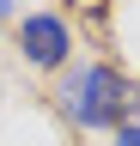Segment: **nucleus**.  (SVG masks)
I'll use <instances>...</instances> for the list:
<instances>
[{"instance_id":"obj_1","label":"nucleus","mask_w":140,"mask_h":146,"mask_svg":"<svg viewBox=\"0 0 140 146\" xmlns=\"http://www.w3.org/2000/svg\"><path fill=\"white\" fill-rule=\"evenodd\" d=\"M61 110L73 116L79 128H128L134 116V85L122 79L116 67H73L61 79Z\"/></svg>"},{"instance_id":"obj_2","label":"nucleus","mask_w":140,"mask_h":146,"mask_svg":"<svg viewBox=\"0 0 140 146\" xmlns=\"http://www.w3.org/2000/svg\"><path fill=\"white\" fill-rule=\"evenodd\" d=\"M19 49H25V61H31V67H61L73 43H67V25H61V18L31 12L25 25H19Z\"/></svg>"},{"instance_id":"obj_3","label":"nucleus","mask_w":140,"mask_h":146,"mask_svg":"<svg viewBox=\"0 0 140 146\" xmlns=\"http://www.w3.org/2000/svg\"><path fill=\"white\" fill-rule=\"evenodd\" d=\"M116 146H140V128L128 122V128H116Z\"/></svg>"},{"instance_id":"obj_4","label":"nucleus","mask_w":140,"mask_h":146,"mask_svg":"<svg viewBox=\"0 0 140 146\" xmlns=\"http://www.w3.org/2000/svg\"><path fill=\"white\" fill-rule=\"evenodd\" d=\"M79 6L92 12V18H104V6H110V0H79Z\"/></svg>"},{"instance_id":"obj_5","label":"nucleus","mask_w":140,"mask_h":146,"mask_svg":"<svg viewBox=\"0 0 140 146\" xmlns=\"http://www.w3.org/2000/svg\"><path fill=\"white\" fill-rule=\"evenodd\" d=\"M6 12H12V0H0V18H6Z\"/></svg>"}]
</instances>
